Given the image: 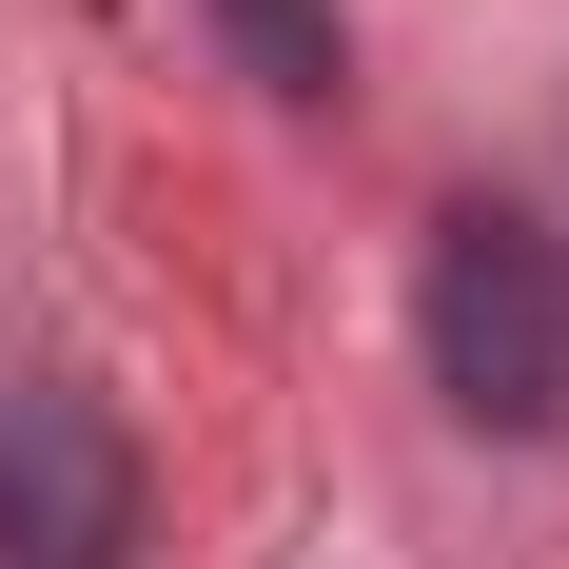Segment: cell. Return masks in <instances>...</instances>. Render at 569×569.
<instances>
[{
	"label": "cell",
	"instance_id": "cell-1",
	"mask_svg": "<svg viewBox=\"0 0 569 569\" xmlns=\"http://www.w3.org/2000/svg\"><path fill=\"white\" fill-rule=\"evenodd\" d=\"M412 335H432V393H452L471 432H550L569 412V236L511 217V197H471V217L432 236Z\"/></svg>",
	"mask_w": 569,
	"mask_h": 569
},
{
	"label": "cell",
	"instance_id": "cell-3",
	"mask_svg": "<svg viewBox=\"0 0 569 569\" xmlns=\"http://www.w3.org/2000/svg\"><path fill=\"white\" fill-rule=\"evenodd\" d=\"M236 40H256V79H276V99H335V20H315V0H217Z\"/></svg>",
	"mask_w": 569,
	"mask_h": 569
},
{
	"label": "cell",
	"instance_id": "cell-2",
	"mask_svg": "<svg viewBox=\"0 0 569 569\" xmlns=\"http://www.w3.org/2000/svg\"><path fill=\"white\" fill-rule=\"evenodd\" d=\"M138 550V432L79 373L0 393V569H118Z\"/></svg>",
	"mask_w": 569,
	"mask_h": 569
}]
</instances>
